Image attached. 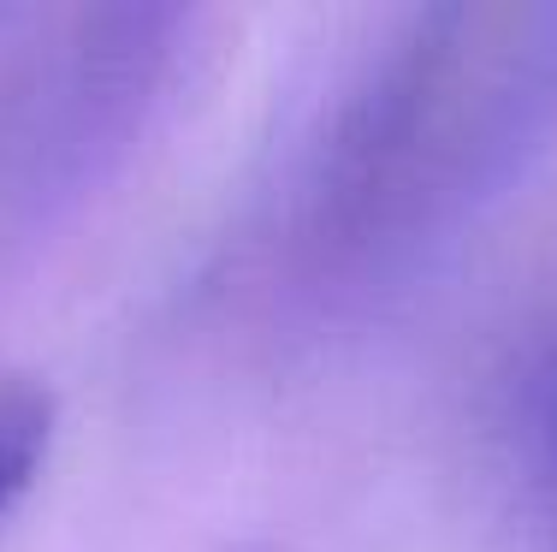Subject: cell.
Returning a JSON list of instances; mask_svg holds the SVG:
<instances>
[{"mask_svg": "<svg viewBox=\"0 0 557 552\" xmlns=\"http://www.w3.org/2000/svg\"><path fill=\"white\" fill-rule=\"evenodd\" d=\"M557 137V7L374 24L273 155L225 292L278 333L380 315L504 208Z\"/></svg>", "mask_w": 557, "mask_h": 552, "instance_id": "6da1fadb", "label": "cell"}, {"mask_svg": "<svg viewBox=\"0 0 557 552\" xmlns=\"http://www.w3.org/2000/svg\"><path fill=\"white\" fill-rule=\"evenodd\" d=\"M498 433L528 511L557 541V321L540 339H528L522 357L504 375Z\"/></svg>", "mask_w": 557, "mask_h": 552, "instance_id": "7a4b0ae2", "label": "cell"}, {"mask_svg": "<svg viewBox=\"0 0 557 552\" xmlns=\"http://www.w3.org/2000/svg\"><path fill=\"white\" fill-rule=\"evenodd\" d=\"M48 433H54V410L42 392H0V517L24 499L48 457Z\"/></svg>", "mask_w": 557, "mask_h": 552, "instance_id": "3957f363", "label": "cell"}]
</instances>
